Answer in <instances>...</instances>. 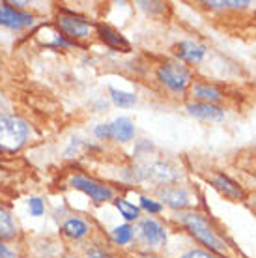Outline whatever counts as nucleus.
Masks as SVG:
<instances>
[{
	"instance_id": "obj_22",
	"label": "nucleus",
	"mask_w": 256,
	"mask_h": 258,
	"mask_svg": "<svg viewBox=\"0 0 256 258\" xmlns=\"http://www.w3.org/2000/svg\"><path fill=\"white\" fill-rule=\"evenodd\" d=\"M141 210H144L146 213H150V215H157V213L163 212V204H161L159 200H155V199H150V197H144L142 195L141 199Z\"/></svg>"
},
{
	"instance_id": "obj_16",
	"label": "nucleus",
	"mask_w": 256,
	"mask_h": 258,
	"mask_svg": "<svg viewBox=\"0 0 256 258\" xmlns=\"http://www.w3.org/2000/svg\"><path fill=\"white\" fill-rule=\"evenodd\" d=\"M110 139L116 142H129L135 139V125L131 118L120 116L110 122Z\"/></svg>"
},
{
	"instance_id": "obj_18",
	"label": "nucleus",
	"mask_w": 256,
	"mask_h": 258,
	"mask_svg": "<svg viewBox=\"0 0 256 258\" xmlns=\"http://www.w3.org/2000/svg\"><path fill=\"white\" fill-rule=\"evenodd\" d=\"M114 206L116 210L120 212L123 219L127 221V223H133V221H141V208L135 206L133 202H129L127 199H123V197H116L114 199Z\"/></svg>"
},
{
	"instance_id": "obj_11",
	"label": "nucleus",
	"mask_w": 256,
	"mask_h": 258,
	"mask_svg": "<svg viewBox=\"0 0 256 258\" xmlns=\"http://www.w3.org/2000/svg\"><path fill=\"white\" fill-rule=\"evenodd\" d=\"M187 112L191 116L199 118V120H204V122H223L224 116H226V110L219 105L213 103H200V101H191V103L185 105Z\"/></svg>"
},
{
	"instance_id": "obj_9",
	"label": "nucleus",
	"mask_w": 256,
	"mask_h": 258,
	"mask_svg": "<svg viewBox=\"0 0 256 258\" xmlns=\"http://www.w3.org/2000/svg\"><path fill=\"white\" fill-rule=\"evenodd\" d=\"M159 199L161 204H167L172 210L185 212L187 208H191V195L185 187L181 185H167V187H159Z\"/></svg>"
},
{
	"instance_id": "obj_2",
	"label": "nucleus",
	"mask_w": 256,
	"mask_h": 258,
	"mask_svg": "<svg viewBox=\"0 0 256 258\" xmlns=\"http://www.w3.org/2000/svg\"><path fill=\"white\" fill-rule=\"evenodd\" d=\"M30 127L25 120L0 114V154H15L25 146Z\"/></svg>"
},
{
	"instance_id": "obj_19",
	"label": "nucleus",
	"mask_w": 256,
	"mask_h": 258,
	"mask_svg": "<svg viewBox=\"0 0 256 258\" xmlns=\"http://www.w3.org/2000/svg\"><path fill=\"white\" fill-rule=\"evenodd\" d=\"M135 228L129 223H125V225H120L116 226L114 230H112V241H114L116 245H129L131 241L135 239Z\"/></svg>"
},
{
	"instance_id": "obj_27",
	"label": "nucleus",
	"mask_w": 256,
	"mask_h": 258,
	"mask_svg": "<svg viewBox=\"0 0 256 258\" xmlns=\"http://www.w3.org/2000/svg\"><path fill=\"white\" fill-rule=\"evenodd\" d=\"M0 258H19V252L8 245L4 239H0Z\"/></svg>"
},
{
	"instance_id": "obj_1",
	"label": "nucleus",
	"mask_w": 256,
	"mask_h": 258,
	"mask_svg": "<svg viewBox=\"0 0 256 258\" xmlns=\"http://www.w3.org/2000/svg\"><path fill=\"white\" fill-rule=\"evenodd\" d=\"M178 223L199 243L206 247V251L213 252L215 256H230V243L219 234V230L204 213L195 212V210L181 212L178 215Z\"/></svg>"
},
{
	"instance_id": "obj_12",
	"label": "nucleus",
	"mask_w": 256,
	"mask_h": 258,
	"mask_svg": "<svg viewBox=\"0 0 256 258\" xmlns=\"http://www.w3.org/2000/svg\"><path fill=\"white\" fill-rule=\"evenodd\" d=\"M210 181H212V185L217 189L219 193L223 195L224 199L237 202V200H243L245 197H247V195H245V191H243V187H241L237 181L232 180V178H228L226 174L215 172V174L210 178Z\"/></svg>"
},
{
	"instance_id": "obj_25",
	"label": "nucleus",
	"mask_w": 256,
	"mask_h": 258,
	"mask_svg": "<svg viewBox=\"0 0 256 258\" xmlns=\"http://www.w3.org/2000/svg\"><path fill=\"white\" fill-rule=\"evenodd\" d=\"M86 258H112V254H110L109 251H105L103 247L92 245L88 251H86Z\"/></svg>"
},
{
	"instance_id": "obj_4",
	"label": "nucleus",
	"mask_w": 256,
	"mask_h": 258,
	"mask_svg": "<svg viewBox=\"0 0 256 258\" xmlns=\"http://www.w3.org/2000/svg\"><path fill=\"white\" fill-rule=\"evenodd\" d=\"M155 79L163 84L167 90L174 94H183L191 88L193 75L189 68L183 66L181 62H163L157 66L155 70Z\"/></svg>"
},
{
	"instance_id": "obj_8",
	"label": "nucleus",
	"mask_w": 256,
	"mask_h": 258,
	"mask_svg": "<svg viewBox=\"0 0 256 258\" xmlns=\"http://www.w3.org/2000/svg\"><path fill=\"white\" fill-rule=\"evenodd\" d=\"M34 25V15L21 8H15L10 2H0V26L12 30H25Z\"/></svg>"
},
{
	"instance_id": "obj_10",
	"label": "nucleus",
	"mask_w": 256,
	"mask_h": 258,
	"mask_svg": "<svg viewBox=\"0 0 256 258\" xmlns=\"http://www.w3.org/2000/svg\"><path fill=\"white\" fill-rule=\"evenodd\" d=\"M174 54L176 58H179L181 62L191 66L200 64L206 56V47L199 41H193V39H183L179 41L178 45L174 47Z\"/></svg>"
},
{
	"instance_id": "obj_20",
	"label": "nucleus",
	"mask_w": 256,
	"mask_h": 258,
	"mask_svg": "<svg viewBox=\"0 0 256 258\" xmlns=\"http://www.w3.org/2000/svg\"><path fill=\"white\" fill-rule=\"evenodd\" d=\"M109 94H110V99H112V103L118 105V107H122V109H129V107H133L137 103V96L131 94V92H123V90H118V88H109Z\"/></svg>"
},
{
	"instance_id": "obj_5",
	"label": "nucleus",
	"mask_w": 256,
	"mask_h": 258,
	"mask_svg": "<svg viewBox=\"0 0 256 258\" xmlns=\"http://www.w3.org/2000/svg\"><path fill=\"white\" fill-rule=\"evenodd\" d=\"M181 174L170 165L165 161H154L142 168H135V180L137 181H150L161 187L167 185H176V181H179Z\"/></svg>"
},
{
	"instance_id": "obj_14",
	"label": "nucleus",
	"mask_w": 256,
	"mask_h": 258,
	"mask_svg": "<svg viewBox=\"0 0 256 258\" xmlns=\"http://www.w3.org/2000/svg\"><path fill=\"white\" fill-rule=\"evenodd\" d=\"M191 96L195 97V101L200 103H213L217 105L224 99V94L219 90L217 86H213L210 83H193L191 84Z\"/></svg>"
},
{
	"instance_id": "obj_28",
	"label": "nucleus",
	"mask_w": 256,
	"mask_h": 258,
	"mask_svg": "<svg viewBox=\"0 0 256 258\" xmlns=\"http://www.w3.org/2000/svg\"><path fill=\"white\" fill-rule=\"evenodd\" d=\"M249 204H250V208H252V210L256 212V193H252L249 197Z\"/></svg>"
},
{
	"instance_id": "obj_6",
	"label": "nucleus",
	"mask_w": 256,
	"mask_h": 258,
	"mask_svg": "<svg viewBox=\"0 0 256 258\" xmlns=\"http://www.w3.org/2000/svg\"><path fill=\"white\" fill-rule=\"evenodd\" d=\"M70 185L71 187L83 191L86 197L94 200L96 204H103V202H114L116 199V191L110 185H105L101 181L92 180L88 176L83 174H73L70 178Z\"/></svg>"
},
{
	"instance_id": "obj_17",
	"label": "nucleus",
	"mask_w": 256,
	"mask_h": 258,
	"mask_svg": "<svg viewBox=\"0 0 256 258\" xmlns=\"http://www.w3.org/2000/svg\"><path fill=\"white\" fill-rule=\"evenodd\" d=\"M15 236H17V225L13 221L12 213L0 204V239L8 241V239H13Z\"/></svg>"
},
{
	"instance_id": "obj_26",
	"label": "nucleus",
	"mask_w": 256,
	"mask_h": 258,
	"mask_svg": "<svg viewBox=\"0 0 256 258\" xmlns=\"http://www.w3.org/2000/svg\"><path fill=\"white\" fill-rule=\"evenodd\" d=\"M94 135L101 141H110V123H99L94 127Z\"/></svg>"
},
{
	"instance_id": "obj_13",
	"label": "nucleus",
	"mask_w": 256,
	"mask_h": 258,
	"mask_svg": "<svg viewBox=\"0 0 256 258\" xmlns=\"http://www.w3.org/2000/svg\"><path fill=\"white\" fill-rule=\"evenodd\" d=\"M96 32L103 43L107 47H110V49H114V51H118V52L131 51V43L110 25H96Z\"/></svg>"
},
{
	"instance_id": "obj_21",
	"label": "nucleus",
	"mask_w": 256,
	"mask_h": 258,
	"mask_svg": "<svg viewBox=\"0 0 256 258\" xmlns=\"http://www.w3.org/2000/svg\"><path fill=\"white\" fill-rule=\"evenodd\" d=\"M206 8H210V10H245L247 6H250L249 0H241V2H237V0H212V2H202Z\"/></svg>"
},
{
	"instance_id": "obj_24",
	"label": "nucleus",
	"mask_w": 256,
	"mask_h": 258,
	"mask_svg": "<svg viewBox=\"0 0 256 258\" xmlns=\"http://www.w3.org/2000/svg\"><path fill=\"white\" fill-rule=\"evenodd\" d=\"M179 258H219L213 252L206 251V249H189L187 252H183Z\"/></svg>"
},
{
	"instance_id": "obj_3",
	"label": "nucleus",
	"mask_w": 256,
	"mask_h": 258,
	"mask_svg": "<svg viewBox=\"0 0 256 258\" xmlns=\"http://www.w3.org/2000/svg\"><path fill=\"white\" fill-rule=\"evenodd\" d=\"M56 26L58 32L66 39H71V43L81 41V39H88L90 34L96 30V25L90 23V19H86L81 13L66 10V8L56 10Z\"/></svg>"
},
{
	"instance_id": "obj_7",
	"label": "nucleus",
	"mask_w": 256,
	"mask_h": 258,
	"mask_svg": "<svg viewBox=\"0 0 256 258\" xmlns=\"http://www.w3.org/2000/svg\"><path fill=\"white\" fill-rule=\"evenodd\" d=\"M137 234H139V238L142 239V243L148 249H159V247L167 243L168 238L167 226L163 225L161 221L154 219V217H146V219L139 221Z\"/></svg>"
},
{
	"instance_id": "obj_15",
	"label": "nucleus",
	"mask_w": 256,
	"mask_h": 258,
	"mask_svg": "<svg viewBox=\"0 0 256 258\" xmlns=\"http://www.w3.org/2000/svg\"><path fill=\"white\" fill-rule=\"evenodd\" d=\"M60 230H62V234H64L66 238L83 239L90 234L92 226H90L88 221L83 219V217H70V219H66L64 223H62V228H60Z\"/></svg>"
},
{
	"instance_id": "obj_23",
	"label": "nucleus",
	"mask_w": 256,
	"mask_h": 258,
	"mask_svg": "<svg viewBox=\"0 0 256 258\" xmlns=\"http://www.w3.org/2000/svg\"><path fill=\"white\" fill-rule=\"evenodd\" d=\"M28 212L32 217H41L45 213V202L39 197H32L28 199Z\"/></svg>"
}]
</instances>
